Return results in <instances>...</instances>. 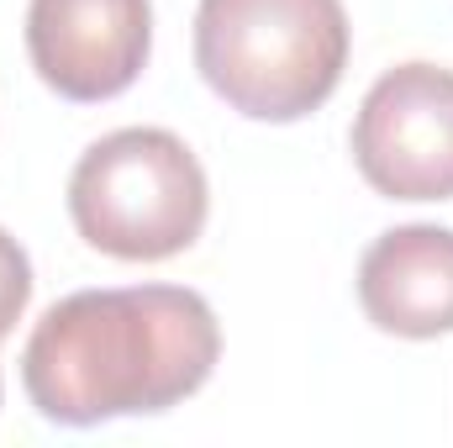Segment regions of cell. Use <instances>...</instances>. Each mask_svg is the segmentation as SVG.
<instances>
[{"instance_id": "cell-1", "label": "cell", "mask_w": 453, "mask_h": 448, "mask_svg": "<svg viewBox=\"0 0 453 448\" xmlns=\"http://www.w3.org/2000/svg\"><path fill=\"white\" fill-rule=\"evenodd\" d=\"M222 353L206 296L185 285L80 290L42 312L21 348L32 406L64 428L169 412L196 396Z\"/></svg>"}, {"instance_id": "cell-2", "label": "cell", "mask_w": 453, "mask_h": 448, "mask_svg": "<svg viewBox=\"0 0 453 448\" xmlns=\"http://www.w3.org/2000/svg\"><path fill=\"white\" fill-rule=\"evenodd\" d=\"M342 0H201L196 69L253 121L311 116L342 80Z\"/></svg>"}, {"instance_id": "cell-3", "label": "cell", "mask_w": 453, "mask_h": 448, "mask_svg": "<svg viewBox=\"0 0 453 448\" xmlns=\"http://www.w3.org/2000/svg\"><path fill=\"white\" fill-rule=\"evenodd\" d=\"M69 217L111 259H169L206 227V169L164 127H121L69 174Z\"/></svg>"}, {"instance_id": "cell-4", "label": "cell", "mask_w": 453, "mask_h": 448, "mask_svg": "<svg viewBox=\"0 0 453 448\" xmlns=\"http://www.w3.org/2000/svg\"><path fill=\"white\" fill-rule=\"evenodd\" d=\"M353 164L390 201H453V69L380 74L353 116Z\"/></svg>"}, {"instance_id": "cell-5", "label": "cell", "mask_w": 453, "mask_h": 448, "mask_svg": "<svg viewBox=\"0 0 453 448\" xmlns=\"http://www.w3.org/2000/svg\"><path fill=\"white\" fill-rule=\"evenodd\" d=\"M153 42L148 0H32L27 5V53L48 90L64 101H111L121 96Z\"/></svg>"}, {"instance_id": "cell-6", "label": "cell", "mask_w": 453, "mask_h": 448, "mask_svg": "<svg viewBox=\"0 0 453 448\" xmlns=\"http://www.w3.org/2000/svg\"><path fill=\"white\" fill-rule=\"evenodd\" d=\"M358 306L380 333H453V232L427 222L380 232L358 259Z\"/></svg>"}, {"instance_id": "cell-7", "label": "cell", "mask_w": 453, "mask_h": 448, "mask_svg": "<svg viewBox=\"0 0 453 448\" xmlns=\"http://www.w3.org/2000/svg\"><path fill=\"white\" fill-rule=\"evenodd\" d=\"M27 301H32V264L21 253V243L0 227V337L21 322Z\"/></svg>"}]
</instances>
